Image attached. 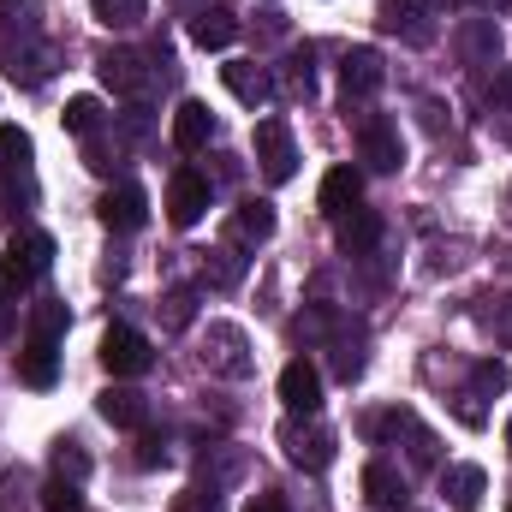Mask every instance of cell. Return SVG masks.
<instances>
[{"mask_svg":"<svg viewBox=\"0 0 512 512\" xmlns=\"http://www.w3.org/2000/svg\"><path fill=\"white\" fill-rule=\"evenodd\" d=\"M48 262H54V239L48 233L6 239V251H0V298H24L36 286V274H48Z\"/></svg>","mask_w":512,"mask_h":512,"instance_id":"6da1fadb","label":"cell"},{"mask_svg":"<svg viewBox=\"0 0 512 512\" xmlns=\"http://www.w3.org/2000/svg\"><path fill=\"white\" fill-rule=\"evenodd\" d=\"M256 167L268 185H286L298 173V149H292V126L286 120H262L256 126Z\"/></svg>","mask_w":512,"mask_h":512,"instance_id":"7a4b0ae2","label":"cell"},{"mask_svg":"<svg viewBox=\"0 0 512 512\" xmlns=\"http://www.w3.org/2000/svg\"><path fill=\"white\" fill-rule=\"evenodd\" d=\"M209 197H215L209 179L191 173V167H179L173 185H167V221H173V227H197V221L209 215Z\"/></svg>","mask_w":512,"mask_h":512,"instance_id":"3957f363","label":"cell"},{"mask_svg":"<svg viewBox=\"0 0 512 512\" xmlns=\"http://www.w3.org/2000/svg\"><path fill=\"white\" fill-rule=\"evenodd\" d=\"M280 405H286L292 417H316V411H322V370H316L310 358H292V364L280 370Z\"/></svg>","mask_w":512,"mask_h":512,"instance_id":"277c9868","label":"cell"},{"mask_svg":"<svg viewBox=\"0 0 512 512\" xmlns=\"http://www.w3.org/2000/svg\"><path fill=\"white\" fill-rule=\"evenodd\" d=\"M280 447H286V459L304 465V471H328V465H334V435L316 429V423H310V429H304V423H286V429H280Z\"/></svg>","mask_w":512,"mask_h":512,"instance_id":"5b68a950","label":"cell"},{"mask_svg":"<svg viewBox=\"0 0 512 512\" xmlns=\"http://www.w3.org/2000/svg\"><path fill=\"white\" fill-rule=\"evenodd\" d=\"M102 370L108 376H143L149 370V340L137 328H108L102 334Z\"/></svg>","mask_w":512,"mask_h":512,"instance_id":"8992f818","label":"cell"},{"mask_svg":"<svg viewBox=\"0 0 512 512\" xmlns=\"http://www.w3.org/2000/svg\"><path fill=\"white\" fill-rule=\"evenodd\" d=\"M316 203H322V215H328V221L352 215V209L364 203V173H358V167H328V179H322Z\"/></svg>","mask_w":512,"mask_h":512,"instance_id":"52a82bcc","label":"cell"},{"mask_svg":"<svg viewBox=\"0 0 512 512\" xmlns=\"http://www.w3.org/2000/svg\"><path fill=\"white\" fill-rule=\"evenodd\" d=\"M96 215H102L108 233H137V227L149 221V197H143L137 185H120V191H108V197L96 203Z\"/></svg>","mask_w":512,"mask_h":512,"instance_id":"ba28073f","label":"cell"},{"mask_svg":"<svg viewBox=\"0 0 512 512\" xmlns=\"http://www.w3.org/2000/svg\"><path fill=\"white\" fill-rule=\"evenodd\" d=\"M358 143H364V161H370L376 173H393V167L405 161V143H399V126H393V120H364V126H358Z\"/></svg>","mask_w":512,"mask_h":512,"instance_id":"9c48e42d","label":"cell"},{"mask_svg":"<svg viewBox=\"0 0 512 512\" xmlns=\"http://www.w3.org/2000/svg\"><path fill=\"white\" fill-rule=\"evenodd\" d=\"M60 340H48V334H30L24 340V352H18V382L30 387H54V376H60V352H54Z\"/></svg>","mask_w":512,"mask_h":512,"instance_id":"30bf717a","label":"cell"},{"mask_svg":"<svg viewBox=\"0 0 512 512\" xmlns=\"http://www.w3.org/2000/svg\"><path fill=\"white\" fill-rule=\"evenodd\" d=\"M483 489H489L483 465H447V471H441V495H447L453 512H477L483 507Z\"/></svg>","mask_w":512,"mask_h":512,"instance_id":"8fae6325","label":"cell"},{"mask_svg":"<svg viewBox=\"0 0 512 512\" xmlns=\"http://www.w3.org/2000/svg\"><path fill=\"white\" fill-rule=\"evenodd\" d=\"M209 137H215V114H209V102H179V108H173V143H179L185 155L209 149Z\"/></svg>","mask_w":512,"mask_h":512,"instance_id":"7c38bea8","label":"cell"},{"mask_svg":"<svg viewBox=\"0 0 512 512\" xmlns=\"http://www.w3.org/2000/svg\"><path fill=\"white\" fill-rule=\"evenodd\" d=\"M340 84H346V102L382 90V54H376V48H352V54L340 60Z\"/></svg>","mask_w":512,"mask_h":512,"instance_id":"4fadbf2b","label":"cell"},{"mask_svg":"<svg viewBox=\"0 0 512 512\" xmlns=\"http://www.w3.org/2000/svg\"><path fill=\"white\" fill-rule=\"evenodd\" d=\"M96 411H102L114 429H143V423H149V399L131 393V387H108V393L96 399Z\"/></svg>","mask_w":512,"mask_h":512,"instance_id":"5bb4252c","label":"cell"},{"mask_svg":"<svg viewBox=\"0 0 512 512\" xmlns=\"http://www.w3.org/2000/svg\"><path fill=\"white\" fill-rule=\"evenodd\" d=\"M221 78H227V90H233L245 108H262V102L274 96V84H268V72H262L256 60H233V66H221Z\"/></svg>","mask_w":512,"mask_h":512,"instance_id":"9a60e30c","label":"cell"},{"mask_svg":"<svg viewBox=\"0 0 512 512\" xmlns=\"http://www.w3.org/2000/svg\"><path fill=\"white\" fill-rule=\"evenodd\" d=\"M96 72H102V84H114V90H143V60L131 54V48H108L102 60H96Z\"/></svg>","mask_w":512,"mask_h":512,"instance_id":"2e32d148","label":"cell"},{"mask_svg":"<svg viewBox=\"0 0 512 512\" xmlns=\"http://www.w3.org/2000/svg\"><path fill=\"white\" fill-rule=\"evenodd\" d=\"M233 36H239V24H233V12H221V6L191 18V42H197V48H227Z\"/></svg>","mask_w":512,"mask_h":512,"instance_id":"e0dca14e","label":"cell"},{"mask_svg":"<svg viewBox=\"0 0 512 512\" xmlns=\"http://www.w3.org/2000/svg\"><path fill=\"white\" fill-rule=\"evenodd\" d=\"M233 233H239V239H251V245L274 239V203H262V197L239 203V215H233Z\"/></svg>","mask_w":512,"mask_h":512,"instance_id":"ac0fdd59","label":"cell"},{"mask_svg":"<svg viewBox=\"0 0 512 512\" xmlns=\"http://www.w3.org/2000/svg\"><path fill=\"white\" fill-rule=\"evenodd\" d=\"M90 12H96V24H108V30H131V24L149 18V0H90Z\"/></svg>","mask_w":512,"mask_h":512,"instance_id":"d6986e66","label":"cell"},{"mask_svg":"<svg viewBox=\"0 0 512 512\" xmlns=\"http://www.w3.org/2000/svg\"><path fill=\"white\" fill-rule=\"evenodd\" d=\"M376 233H382V221L370 215V209H352V215H340V245L358 256V251H370L376 245Z\"/></svg>","mask_w":512,"mask_h":512,"instance_id":"ffe728a7","label":"cell"},{"mask_svg":"<svg viewBox=\"0 0 512 512\" xmlns=\"http://www.w3.org/2000/svg\"><path fill=\"white\" fill-rule=\"evenodd\" d=\"M376 18H382V30H411L417 42L429 36V30L417 24V18H423V0H382V6H376Z\"/></svg>","mask_w":512,"mask_h":512,"instance_id":"44dd1931","label":"cell"},{"mask_svg":"<svg viewBox=\"0 0 512 512\" xmlns=\"http://www.w3.org/2000/svg\"><path fill=\"white\" fill-rule=\"evenodd\" d=\"M0 167L6 173H30V131L0 126Z\"/></svg>","mask_w":512,"mask_h":512,"instance_id":"7402d4cb","label":"cell"},{"mask_svg":"<svg viewBox=\"0 0 512 512\" xmlns=\"http://www.w3.org/2000/svg\"><path fill=\"white\" fill-rule=\"evenodd\" d=\"M60 120H66V131H72V137H90V131L102 126V102H96V96H72Z\"/></svg>","mask_w":512,"mask_h":512,"instance_id":"603a6c76","label":"cell"},{"mask_svg":"<svg viewBox=\"0 0 512 512\" xmlns=\"http://www.w3.org/2000/svg\"><path fill=\"white\" fill-rule=\"evenodd\" d=\"M364 495H370L376 507H393V501H399L405 489H399V477H393L387 465H364Z\"/></svg>","mask_w":512,"mask_h":512,"instance_id":"cb8c5ba5","label":"cell"},{"mask_svg":"<svg viewBox=\"0 0 512 512\" xmlns=\"http://www.w3.org/2000/svg\"><path fill=\"white\" fill-rule=\"evenodd\" d=\"M66 322H72V316H66V304H60V298H48V304H36V310H30V334L60 340V334H66Z\"/></svg>","mask_w":512,"mask_h":512,"instance_id":"d4e9b609","label":"cell"},{"mask_svg":"<svg viewBox=\"0 0 512 512\" xmlns=\"http://www.w3.org/2000/svg\"><path fill=\"white\" fill-rule=\"evenodd\" d=\"M54 471H60L66 483H84V477H90V453H84L78 441H60V447H54Z\"/></svg>","mask_w":512,"mask_h":512,"instance_id":"484cf974","label":"cell"},{"mask_svg":"<svg viewBox=\"0 0 512 512\" xmlns=\"http://www.w3.org/2000/svg\"><path fill=\"white\" fill-rule=\"evenodd\" d=\"M471 382H477V393H507V382H512V370L501 364V358H477V370H471Z\"/></svg>","mask_w":512,"mask_h":512,"instance_id":"4316f807","label":"cell"},{"mask_svg":"<svg viewBox=\"0 0 512 512\" xmlns=\"http://www.w3.org/2000/svg\"><path fill=\"white\" fill-rule=\"evenodd\" d=\"M42 512H84V495H78V483L54 477V483L42 489Z\"/></svg>","mask_w":512,"mask_h":512,"instance_id":"83f0119b","label":"cell"},{"mask_svg":"<svg viewBox=\"0 0 512 512\" xmlns=\"http://www.w3.org/2000/svg\"><path fill=\"white\" fill-rule=\"evenodd\" d=\"M191 316H197V292H173L167 298V310H161V322L179 334V328H191Z\"/></svg>","mask_w":512,"mask_h":512,"instance_id":"f1b7e54d","label":"cell"},{"mask_svg":"<svg viewBox=\"0 0 512 512\" xmlns=\"http://www.w3.org/2000/svg\"><path fill=\"white\" fill-rule=\"evenodd\" d=\"M30 18H36V0H0V30H30Z\"/></svg>","mask_w":512,"mask_h":512,"instance_id":"f546056e","label":"cell"},{"mask_svg":"<svg viewBox=\"0 0 512 512\" xmlns=\"http://www.w3.org/2000/svg\"><path fill=\"white\" fill-rule=\"evenodd\" d=\"M161 459H167V447H161V441H143V447H137V465H143V471H155Z\"/></svg>","mask_w":512,"mask_h":512,"instance_id":"4dcf8cb0","label":"cell"},{"mask_svg":"<svg viewBox=\"0 0 512 512\" xmlns=\"http://www.w3.org/2000/svg\"><path fill=\"white\" fill-rule=\"evenodd\" d=\"M495 108H512V66L495 78Z\"/></svg>","mask_w":512,"mask_h":512,"instance_id":"1f68e13d","label":"cell"},{"mask_svg":"<svg viewBox=\"0 0 512 512\" xmlns=\"http://www.w3.org/2000/svg\"><path fill=\"white\" fill-rule=\"evenodd\" d=\"M245 512H286V501H280V495H251V507Z\"/></svg>","mask_w":512,"mask_h":512,"instance_id":"d6a6232c","label":"cell"},{"mask_svg":"<svg viewBox=\"0 0 512 512\" xmlns=\"http://www.w3.org/2000/svg\"><path fill=\"white\" fill-rule=\"evenodd\" d=\"M0 334H12V310H6V298H0Z\"/></svg>","mask_w":512,"mask_h":512,"instance_id":"836d02e7","label":"cell"},{"mask_svg":"<svg viewBox=\"0 0 512 512\" xmlns=\"http://www.w3.org/2000/svg\"><path fill=\"white\" fill-rule=\"evenodd\" d=\"M507 512H512V507H507Z\"/></svg>","mask_w":512,"mask_h":512,"instance_id":"e575fe53","label":"cell"}]
</instances>
